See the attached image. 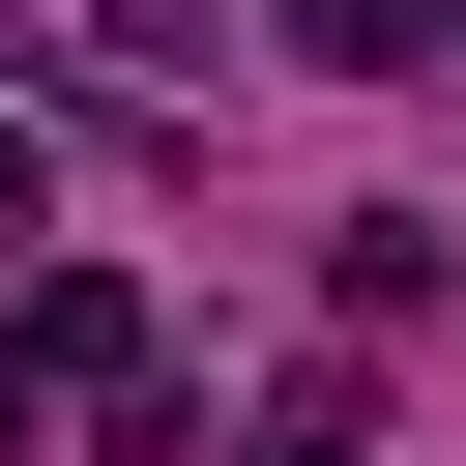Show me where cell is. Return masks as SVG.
<instances>
[{"instance_id": "obj_1", "label": "cell", "mask_w": 466, "mask_h": 466, "mask_svg": "<svg viewBox=\"0 0 466 466\" xmlns=\"http://www.w3.org/2000/svg\"><path fill=\"white\" fill-rule=\"evenodd\" d=\"M291 58H437V0H291Z\"/></svg>"}, {"instance_id": "obj_3", "label": "cell", "mask_w": 466, "mask_h": 466, "mask_svg": "<svg viewBox=\"0 0 466 466\" xmlns=\"http://www.w3.org/2000/svg\"><path fill=\"white\" fill-rule=\"evenodd\" d=\"M262 466H379V437H350V408H262Z\"/></svg>"}, {"instance_id": "obj_2", "label": "cell", "mask_w": 466, "mask_h": 466, "mask_svg": "<svg viewBox=\"0 0 466 466\" xmlns=\"http://www.w3.org/2000/svg\"><path fill=\"white\" fill-rule=\"evenodd\" d=\"M0 233H58V146H29V116H0Z\"/></svg>"}, {"instance_id": "obj_4", "label": "cell", "mask_w": 466, "mask_h": 466, "mask_svg": "<svg viewBox=\"0 0 466 466\" xmlns=\"http://www.w3.org/2000/svg\"><path fill=\"white\" fill-rule=\"evenodd\" d=\"M29 437H58V379H29V350H0V466H29Z\"/></svg>"}]
</instances>
